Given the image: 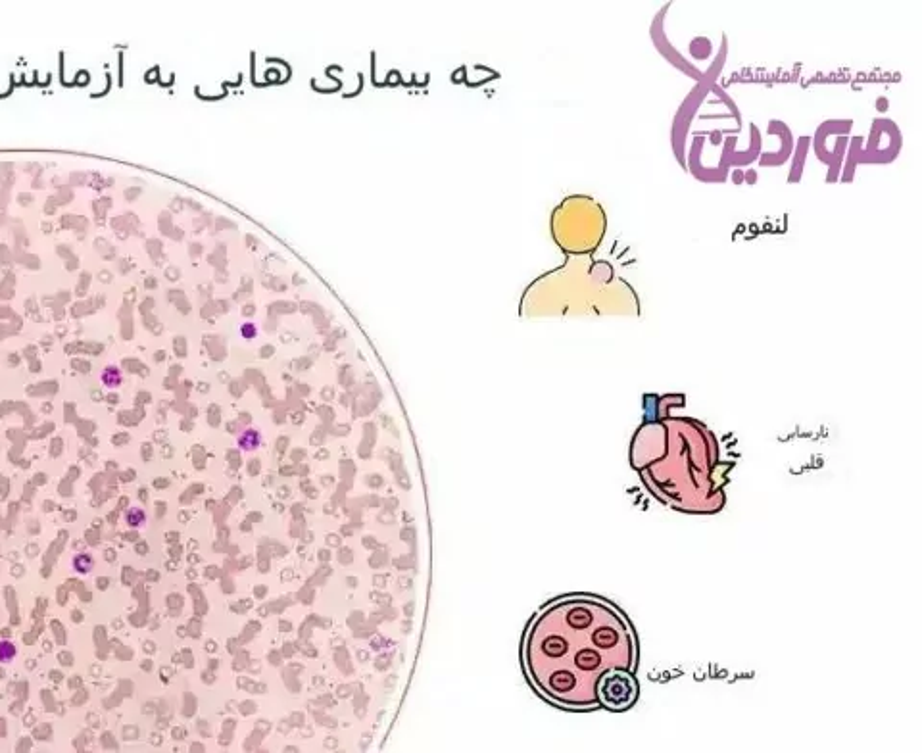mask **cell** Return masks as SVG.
<instances>
[{"instance_id": "cell-1", "label": "cell", "mask_w": 922, "mask_h": 753, "mask_svg": "<svg viewBox=\"0 0 922 753\" xmlns=\"http://www.w3.org/2000/svg\"><path fill=\"white\" fill-rule=\"evenodd\" d=\"M534 688L565 707H592L598 682L613 669H631L634 636L623 613L594 598H565L534 617L523 644Z\"/></svg>"}, {"instance_id": "cell-2", "label": "cell", "mask_w": 922, "mask_h": 753, "mask_svg": "<svg viewBox=\"0 0 922 753\" xmlns=\"http://www.w3.org/2000/svg\"><path fill=\"white\" fill-rule=\"evenodd\" d=\"M638 696V684L625 669H613L598 682V702L611 711L629 709Z\"/></svg>"}, {"instance_id": "cell-3", "label": "cell", "mask_w": 922, "mask_h": 753, "mask_svg": "<svg viewBox=\"0 0 922 753\" xmlns=\"http://www.w3.org/2000/svg\"><path fill=\"white\" fill-rule=\"evenodd\" d=\"M97 567V561L89 552H79L72 558V571L77 575H91Z\"/></svg>"}, {"instance_id": "cell-4", "label": "cell", "mask_w": 922, "mask_h": 753, "mask_svg": "<svg viewBox=\"0 0 922 753\" xmlns=\"http://www.w3.org/2000/svg\"><path fill=\"white\" fill-rule=\"evenodd\" d=\"M18 657V646L10 640H0V665H10Z\"/></svg>"}, {"instance_id": "cell-5", "label": "cell", "mask_w": 922, "mask_h": 753, "mask_svg": "<svg viewBox=\"0 0 922 753\" xmlns=\"http://www.w3.org/2000/svg\"><path fill=\"white\" fill-rule=\"evenodd\" d=\"M125 523L131 527V529H139L143 527L146 523L145 511L139 510V508H131L125 513Z\"/></svg>"}, {"instance_id": "cell-6", "label": "cell", "mask_w": 922, "mask_h": 753, "mask_svg": "<svg viewBox=\"0 0 922 753\" xmlns=\"http://www.w3.org/2000/svg\"><path fill=\"white\" fill-rule=\"evenodd\" d=\"M104 383H106L108 387H116V385H120V371H118L116 367H110V369H106V371H104Z\"/></svg>"}]
</instances>
